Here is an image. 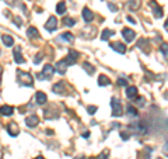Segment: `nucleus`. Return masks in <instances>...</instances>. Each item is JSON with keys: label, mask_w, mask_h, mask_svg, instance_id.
Segmentation results:
<instances>
[{"label": "nucleus", "mask_w": 168, "mask_h": 159, "mask_svg": "<svg viewBox=\"0 0 168 159\" xmlns=\"http://www.w3.org/2000/svg\"><path fill=\"white\" fill-rule=\"evenodd\" d=\"M136 104L137 106H140V107H143V106H144V97H137L136 99Z\"/></svg>", "instance_id": "nucleus-31"}, {"label": "nucleus", "mask_w": 168, "mask_h": 159, "mask_svg": "<svg viewBox=\"0 0 168 159\" xmlns=\"http://www.w3.org/2000/svg\"><path fill=\"white\" fill-rule=\"evenodd\" d=\"M160 51L163 54V58L165 61H168V44L167 42H163L161 45H160Z\"/></svg>", "instance_id": "nucleus-17"}, {"label": "nucleus", "mask_w": 168, "mask_h": 159, "mask_svg": "<svg viewBox=\"0 0 168 159\" xmlns=\"http://www.w3.org/2000/svg\"><path fill=\"white\" fill-rule=\"evenodd\" d=\"M121 137H122V140H123V141H126L127 138H129V135H127L126 132H121Z\"/></svg>", "instance_id": "nucleus-34"}, {"label": "nucleus", "mask_w": 168, "mask_h": 159, "mask_svg": "<svg viewBox=\"0 0 168 159\" xmlns=\"http://www.w3.org/2000/svg\"><path fill=\"white\" fill-rule=\"evenodd\" d=\"M126 96L127 99H135L137 96V87L136 86H129L126 89Z\"/></svg>", "instance_id": "nucleus-15"}, {"label": "nucleus", "mask_w": 168, "mask_h": 159, "mask_svg": "<svg viewBox=\"0 0 168 159\" xmlns=\"http://www.w3.org/2000/svg\"><path fill=\"white\" fill-rule=\"evenodd\" d=\"M83 19H84L86 23H91V21L94 20V13H93L90 9L84 7V9H83Z\"/></svg>", "instance_id": "nucleus-8"}, {"label": "nucleus", "mask_w": 168, "mask_h": 159, "mask_svg": "<svg viewBox=\"0 0 168 159\" xmlns=\"http://www.w3.org/2000/svg\"><path fill=\"white\" fill-rule=\"evenodd\" d=\"M88 135H90V132H86V134H83V137H84V138H88Z\"/></svg>", "instance_id": "nucleus-39"}, {"label": "nucleus", "mask_w": 168, "mask_h": 159, "mask_svg": "<svg viewBox=\"0 0 168 159\" xmlns=\"http://www.w3.org/2000/svg\"><path fill=\"white\" fill-rule=\"evenodd\" d=\"M126 19H127V21H130V23H132V24H135V20H133L132 17H130V16H127Z\"/></svg>", "instance_id": "nucleus-37"}, {"label": "nucleus", "mask_w": 168, "mask_h": 159, "mask_svg": "<svg viewBox=\"0 0 168 159\" xmlns=\"http://www.w3.org/2000/svg\"><path fill=\"white\" fill-rule=\"evenodd\" d=\"M109 83H111V82H109V79L105 75H101L100 78H98V84H100V86H107V84H109Z\"/></svg>", "instance_id": "nucleus-24"}, {"label": "nucleus", "mask_w": 168, "mask_h": 159, "mask_svg": "<svg viewBox=\"0 0 168 159\" xmlns=\"http://www.w3.org/2000/svg\"><path fill=\"white\" fill-rule=\"evenodd\" d=\"M13 111H14V108L11 107V106H1L0 107V114L1 116H4V117H9V116H11L13 114Z\"/></svg>", "instance_id": "nucleus-14"}, {"label": "nucleus", "mask_w": 168, "mask_h": 159, "mask_svg": "<svg viewBox=\"0 0 168 159\" xmlns=\"http://www.w3.org/2000/svg\"><path fill=\"white\" fill-rule=\"evenodd\" d=\"M27 35H28L30 38H32V40H35V38L39 37V31H38L35 27H30V28L27 30Z\"/></svg>", "instance_id": "nucleus-16"}, {"label": "nucleus", "mask_w": 168, "mask_h": 159, "mask_svg": "<svg viewBox=\"0 0 168 159\" xmlns=\"http://www.w3.org/2000/svg\"><path fill=\"white\" fill-rule=\"evenodd\" d=\"M83 68H84V70H86L88 75H93V73H94V66L91 65V63H88V62H84V63H83Z\"/></svg>", "instance_id": "nucleus-23"}, {"label": "nucleus", "mask_w": 168, "mask_h": 159, "mask_svg": "<svg viewBox=\"0 0 168 159\" xmlns=\"http://www.w3.org/2000/svg\"><path fill=\"white\" fill-rule=\"evenodd\" d=\"M14 61L17 62V63H24V62H25L24 56L21 55V48L20 47L14 48Z\"/></svg>", "instance_id": "nucleus-10"}, {"label": "nucleus", "mask_w": 168, "mask_h": 159, "mask_svg": "<svg viewBox=\"0 0 168 159\" xmlns=\"http://www.w3.org/2000/svg\"><path fill=\"white\" fill-rule=\"evenodd\" d=\"M118 84H119V86H127V84H129V82H127L125 78H119V79H118Z\"/></svg>", "instance_id": "nucleus-30"}, {"label": "nucleus", "mask_w": 168, "mask_h": 159, "mask_svg": "<svg viewBox=\"0 0 168 159\" xmlns=\"http://www.w3.org/2000/svg\"><path fill=\"white\" fill-rule=\"evenodd\" d=\"M7 132H9V135H11V137H17V134L20 132L18 125L16 122H10L9 125H7Z\"/></svg>", "instance_id": "nucleus-11"}, {"label": "nucleus", "mask_w": 168, "mask_h": 159, "mask_svg": "<svg viewBox=\"0 0 168 159\" xmlns=\"http://www.w3.org/2000/svg\"><path fill=\"white\" fill-rule=\"evenodd\" d=\"M108 7H109L111 10H112V11H116V7H115V6L112 4V3H108Z\"/></svg>", "instance_id": "nucleus-35"}, {"label": "nucleus", "mask_w": 168, "mask_h": 159, "mask_svg": "<svg viewBox=\"0 0 168 159\" xmlns=\"http://www.w3.org/2000/svg\"><path fill=\"white\" fill-rule=\"evenodd\" d=\"M111 106H112V116L114 117H121L122 116V106H121L119 99L116 97L111 99Z\"/></svg>", "instance_id": "nucleus-3"}, {"label": "nucleus", "mask_w": 168, "mask_h": 159, "mask_svg": "<svg viewBox=\"0 0 168 159\" xmlns=\"http://www.w3.org/2000/svg\"><path fill=\"white\" fill-rule=\"evenodd\" d=\"M38 122H39V117H38L36 114H31V116H28V117L25 118V124H27V127H30V128L36 127Z\"/></svg>", "instance_id": "nucleus-7"}, {"label": "nucleus", "mask_w": 168, "mask_h": 159, "mask_svg": "<svg viewBox=\"0 0 168 159\" xmlns=\"http://www.w3.org/2000/svg\"><path fill=\"white\" fill-rule=\"evenodd\" d=\"M111 47H112L114 51L119 52V54H125V52H126V47L123 45L122 42H112V44H111Z\"/></svg>", "instance_id": "nucleus-13"}, {"label": "nucleus", "mask_w": 168, "mask_h": 159, "mask_svg": "<svg viewBox=\"0 0 168 159\" xmlns=\"http://www.w3.org/2000/svg\"><path fill=\"white\" fill-rule=\"evenodd\" d=\"M17 80H18V83L23 84V86H30V87L34 86L32 76L28 72H24V70H17Z\"/></svg>", "instance_id": "nucleus-1"}, {"label": "nucleus", "mask_w": 168, "mask_h": 159, "mask_svg": "<svg viewBox=\"0 0 168 159\" xmlns=\"http://www.w3.org/2000/svg\"><path fill=\"white\" fill-rule=\"evenodd\" d=\"M157 159H161V158H157Z\"/></svg>", "instance_id": "nucleus-43"}, {"label": "nucleus", "mask_w": 168, "mask_h": 159, "mask_svg": "<svg viewBox=\"0 0 168 159\" xmlns=\"http://www.w3.org/2000/svg\"><path fill=\"white\" fill-rule=\"evenodd\" d=\"M141 1L140 0H129V3H127V7L130 10H137L139 7H140Z\"/></svg>", "instance_id": "nucleus-18"}, {"label": "nucleus", "mask_w": 168, "mask_h": 159, "mask_svg": "<svg viewBox=\"0 0 168 159\" xmlns=\"http://www.w3.org/2000/svg\"><path fill=\"white\" fill-rule=\"evenodd\" d=\"M35 159H44V158H42V156H36Z\"/></svg>", "instance_id": "nucleus-42"}, {"label": "nucleus", "mask_w": 168, "mask_h": 159, "mask_svg": "<svg viewBox=\"0 0 168 159\" xmlns=\"http://www.w3.org/2000/svg\"><path fill=\"white\" fill-rule=\"evenodd\" d=\"M35 100H36V103L39 104V106H44V104L46 103L48 97H46V94L44 93V92H36V94H35Z\"/></svg>", "instance_id": "nucleus-12"}, {"label": "nucleus", "mask_w": 168, "mask_h": 159, "mask_svg": "<svg viewBox=\"0 0 168 159\" xmlns=\"http://www.w3.org/2000/svg\"><path fill=\"white\" fill-rule=\"evenodd\" d=\"M74 159H86V156H77V158H74Z\"/></svg>", "instance_id": "nucleus-41"}, {"label": "nucleus", "mask_w": 168, "mask_h": 159, "mask_svg": "<svg viewBox=\"0 0 168 159\" xmlns=\"http://www.w3.org/2000/svg\"><path fill=\"white\" fill-rule=\"evenodd\" d=\"M14 21H16V24H17V25H21V19H20V17H16V19H14Z\"/></svg>", "instance_id": "nucleus-36"}, {"label": "nucleus", "mask_w": 168, "mask_h": 159, "mask_svg": "<svg viewBox=\"0 0 168 159\" xmlns=\"http://www.w3.org/2000/svg\"><path fill=\"white\" fill-rule=\"evenodd\" d=\"M108 155H109V151L108 149H104L100 155H98V156H97V159H108Z\"/></svg>", "instance_id": "nucleus-29"}, {"label": "nucleus", "mask_w": 168, "mask_h": 159, "mask_svg": "<svg viewBox=\"0 0 168 159\" xmlns=\"http://www.w3.org/2000/svg\"><path fill=\"white\" fill-rule=\"evenodd\" d=\"M45 28L49 33H52V31H55V30L58 28V20H56L55 16H50L49 19H48V21H46V24H45Z\"/></svg>", "instance_id": "nucleus-5"}, {"label": "nucleus", "mask_w": 168, "mask_h": 159, "mask_svg": "<svg viewBox=\"0 0 168 159\" xmlns=\"http://www.w3.org/2000/svg\"><path fill=\"white\" fill-rule=\"evenodd\" d=\"M164 28H165V31H168V19H167V21H165V24H164Z\"/></svg>", "instance_id": "nucleus-38"}, {"label": "nucleus", "mask_w": 168, "mask_h": 159, "mask_svg": "<svg viewBox=\"0 0 168 159\" xmlns=\"http://www.w3.org/2000/svg\"><path fill=\"white\" fill-rule=\"evenodd\" d=\"M122 35H123V38H125V41L126 42H132L133 40L136 38V33H135L133 30H130V28H123Z\"/></svg>", "instance_id": "nucleus-6"}, {"label": "nucleus", "mask_w": 168, "mask_h": 159, "mask_svg": "<svg viewBox=\"0 0 168 159\" xmlns=\"http://www.w3.org/2000/svg\"><path fill=\"white\" fill-rule=\"evenodd\" d=\"M56 13L60 14V16L66 13V3L64 1H59L58 3V6H56Z\"/></svg>", "instance_id": "nucleus-20"}, {"label": "nucleus", "mask_w": 168, "mask_h": 159, "mask_svg": "<svg viewBox=\"0 0 168 159\" xmlns=\"http://www.w3.org/2000/svg\"><path fill=\"white\" fill-rule=\"evenodd\" d=\"M41 61H42V54H38V55L35 56V59H34V62H35V63H39Z\"/></svg>", "instance_id": "nucleus-33"}, {"label": "nucleus", "mask_w": 168, "mask_h": 159, "mask_svg": "<svg viewBox=\"0 0 168 159\" xmlns=\"http://www.w3.org/2000/svg\"><path fill=\"white\" fill-rule=\"evenodd\" d=\"M87 111H88V114H91V116H93V114L97 111V107H95V106H90V107L87 108Z\"/></svg>", "instance_id": "nucleus-32"}, {"label": "nucleus", "mask_w": 168, "mask_h": 159, "mask_svg": "<svg viewBox=\"0 0 168 159\" xmlns=\"http://www.w3.org/2000/svg\"><path fill=\"white\" fill-rule=\"evenodd\" d=\"M127 114L132 116V117H136L139 113H137V108H135L133 106H127Z\"/></svg>", "instance_id": "nucleus-28"}, {"label": "nucleus", "mask_w": 168, "mask_h": 159, "mask_svg": "<svg viewBox=\"0 0 168 159\" xmlns=\"http://www.w3.org/2000/svg\"><path fill=\"white\" fill-rule=\"evenodd\" d=\"M114 34L115 33L112 30H104V31H102V35H101V40H102V41H107V40H109Z\"/></svg>", "instance_id": "nucleus-21"}, {"label": "nucleus", "mask_w": 168, "mask_h": 159, "mask_svg": "<svg viewBox=\"0 0 168 159\" xmlns=\"http://www.w3.org/2000/svg\"><path fill=\"white\" fill-rule=\"evenodd\" d=\"M146 45H149V41H147L146 38H141L140 41L137 42V47L140 48V49H143V51L147 52V49H146Z\"/></svg>", "instance_id": "nucleus-27"}, {"label": "nucleus", "mask_w": 168, "mask_h": 159, "mask_svg": "<svg viewBox=\"0 0 168 159\" xmlns=\"http://www.w3.org/2000/svg\"><path fill=\"white\" fill-rule=\"evenodd\" d=\"M53 92H55V93H58V94L63 93V92H64V86H63V83H62V82H59V83L55 84V86H53Z\"/></svg>", "instance_id": "nucleus-22"}, {"label": "nucleus", "mask_w": 168, "mask_h": 159, "mask_svg": "<svg viewBox=\"0 0 168 159\" xmlns=\"http://www.w3.org/2000/svg\"><path fill=\"white\" fill-rule=\"evenodd\" d=\"M1 73H3V69H1V66H0V80H1Z\"/></svg>", "instance_id": "nucleus-40"}, {"label": "nucleus", "mask_w": 168, "mask_h": 159, "mask_svg": "<svg viewBox=\"0 0 168 159\" xmlns=\"http://www.w3.org/2000/svg\"><path fill=\"white\" fill-rule=\"evenodd\" d=\"M63 24H64V25H67V27H73V25L76 24V20L72 19V17H64V19H63Z\"/></svg>", "instance_id": "nucleus-26"}, {"label": "nucleus", "mask_w": 168, "mask_h": 159, "mask_svg": "<svg viewBox=\"0 0 168 159\" xmlns=\"http://www.w3.org/2000/svg\"><path fill=\"white\" fill-rule=\"evenodd\" d=\"M60 40L72 42V41H74V37H73V34H70V33H63L62 35H60Z\"/></svg>", "instance_id": "nucleus-25"}, {"label": "nucleus", "mask_w": 168, "mask_h": 159, "mask_svg": "<svg viewBox=\"0 0 168 159\" xmlns=\"http://www.w3.org/2000/svg\"><path fill=\"white\" fill-rule=\"evenodd\" d=\"M151 9H153V13H154V17L155 19H160V17H163V9L157 4V1L155 0H150V3H149Z\"/></svg>", "instance_id": "nucleus-4"}, {"label": "nucleus", "mask_w": 168, "mask_h": 159, "mask_svg": "<svg viewBox=\"0 0 168 159\" xmlns=\"http://www.w3.org/2000/svg\"><path fill=\"white\" fill-rule=\"evenodd\" d=\"M1 40H3V42H4L6 47H13L14 40L11 38V35H7V34H4V35L1 37Z\"/></svg>", "instance_id": "nucleus-19"}, {"label": "nucleus", "mask_w": 168, "mask_h": 159, "mask_svg": "<svg viewBox=\"0 0 168 159\" xmlns=\"http://www.w3.org/2000/svg\"><path fill=\"white\" fill-rule=\"evenodd\" d=\"M67 66H69V63L66 62V59H62V61H59L56 63V72L60 73V75H63L64 72H66V68H67Z\"/></svg>", "instance_id": "nucleus-9"}, {"label": "nucleus", "mask_w": 168, "mask_h": 159, "mask_svg": "<svg viewBox=\"0 0 168 159\" xmlns=\"http://www.w3.org/2000/svg\"><path fill=\"white\" fill-rule=\"evenodd\" d=\"M53 73H55V68L52 65H45L44 66V69H42V72L41 73H38V79H44V80H49L52 76H53Z\"/></svg>", "instance_id": "nucleus-2"}]
</instances>
